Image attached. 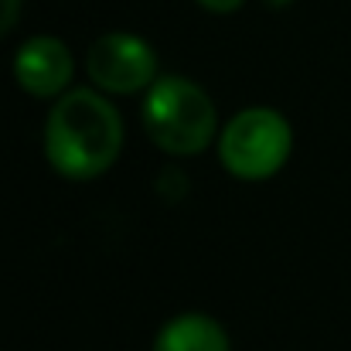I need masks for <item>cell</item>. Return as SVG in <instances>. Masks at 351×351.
Returning a JSON list of instances; mask_svg holds the SVG:
<instances>
[{
	"label": "cell",
	"mask_w": 351,
	"mask_h": 351,
	"mask_svg": "<svg viewBox=\"0 0 351 351\" xmlns=\"http://www.w3.org/2000/svg\"><path fill=\"white\" fill-rule=\"evenodd\" d=\"M154 351H232L226 328L208 314H178L171 317L157 338Z\"/></svg>",
	"instance_id": "6"
},
{
	"label": "cell",
	"mask_w": 351,
	"mask_h": 351,
	"mask_svg": "<svg viewBox=\"0 0 351 351\" xmlns=\"http://www.w3.org/2000/svg\"><path fill=\"white\" fill-rule=\"evenodd\" d=\"M17 17H21V0H0V38L17 24Z\"/></svg>",
	"instance_id": "7"
},
{
	"label": "cell",
	"mask_w": 351,
	"mask_h": 351,
	"mask_svg": "<svg viewBox=\"0 0 351 351\" xmlns=\"http://www.w3.org/2000/svg\"><path fill=\"white\" fill-rule=\"evenodd\" d=\"M119 150L123 119L106 96L75 89L55 99L45 119V157L62 178L93 181L117 164Z\"/></svg>",
	"instance_id": "1"
},
{
	"label": "cell",
	"mask_w": 351,
	"mask_h": 351,
	"mask_svg": "<svg viewBox=\"0 0 351 351\" xmlns=\"http://www.w3.org/2000/svg\"><path fill=\"white\" fill-rule=\"evenodd\" d=\"M86 72L93 86L113 96H133L157 82V55L154 48L126 31L103 34L86 51Z\"/></svg>",
	"instance_id": "4"
},
{
	"label": "cell",
	"mask_w": 351,
	"mask_h": 351,
	"mask_svg": "<svg viewBox=\"0 0 351 351\" xmlns=\"http://www.w3.org/2000/svg\"><path fill=\"white\" fill-rule=\"evenodd\" d=\"M293 150V130L287 117L266 106L235 113L219 136V160L239 181H266L283 171Z\"/></svg>",
	"instance_id": "3"
},
{
	"label": "cell",
	"mask_w": 351,
	"mask_h": 351,
	"mask_svg": "<svg viewBox=\"0 0 351 351\" xmlns=\"http://www.w3.org/2000/svg\"><path fill=\"white\" fill-rule=\"evenodd\" d=\"M140 117H143L147 136L164 154H174V157L202 154L219 133V113H215L212 96L181 75L157 79L147 89Z\"/></svg>",
	"instance_id": "2"
},
{
	"label": "cell",
	"mask_w": 351,
	"mask_h": 351,
	"mask_svg": "<svg viewBox=\"0 0 351 351\" xmlns=\"http://www.w3.org/2000/svg\"><path fill=\"white\" fill-rule=\"evenodd\" d=\"M263 3H266V7H276V10H280V7H287V3H293V0H263Z\"/></svg>",
	"instance_id": "9"
},
{
	"label": "cell",
	"mask_w": 351,
	"mask_h": 351,
	"mask_svg": "<svg viewBox=\"0 0 351 351\" xmlns=\"http://www.w3.org/2000/svg\"><path fill=\"white\" fill-rule=\"evenodd\" d=\"M75 75V62L65 41L38 34L24 41L14 55V79L34 99H58Z\"/></svg>",
	"instance_id": "5"
},
{
	"label": "cell",
	"mask_w": 351,
	"mask_h": 351,
	"mask_svg": "<svg viewBox=\"0 0 351 351\" xmlns=\"http://www.w3.org/2000/svg\"><path fill=\"white\" fill-rule=\"evenodd\" d=\"M205 10H212V14H232V10H239L245 0H198Z\"/></svg>",
	"instance_id": "8"
}]
</instances>
